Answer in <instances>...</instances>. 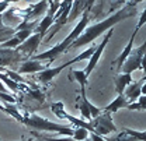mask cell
<instances>
[{"label":"cell","instance_id":"obj_12","mask_svg":"<svg viewBox=\"0 0 146 141\" xmlns=\"http://www.w3.org/2000/svg\"><path fill=\"white\" fill-rule=\"evenodd\" d=\"M23 59V56L14 49H1L0 48V67L4 66H16Z\"/></svg>","mask_w":146,"mask_h":141},{"label":"cell","instance_id":"obj_30","mask_svg":"<svg viewBox=\"0 0 146 141\" xmlns=\"http://www.w3.org/2000/svg\"><path fill=\"white\" fill-rule=\"evenodd\" d=\"M10 6V3L9 1H0V14H3L6 10H7V7Z\"/></svg>","mask_w":146,"mask_h":141},{"label":"cell","instance_id":"obj_21","mask_svg":"<svg viewBox=\"0 0 146 141\" xmlns=\"http://www.w3.org/2000/svg\"><path fill=\"white\" fill-rule=\"evenodd\" d=\"M94 50H96V46L93 45V46H90V48H89L87 50H84V52H83V53H80L79 56H76L74 59H72V60H70V63H72V64H73V63H77V62H82V60H86V59H90V57H91V54L94 53Z\"/></svg>","mask_w":146,"mask_h":141},{"label":"cell","instance_id":"obj_26","mask_svg":"<svg viewBox=\"0 0 146 141\" xmlns=\"http://www.w3.org/2000/svg\"><path fill=\"white\" fill-rule=\"evenodd\" d=\"M104 141H138V140L129 137L124 131H121V133H118L117 136H114V137H111V138H104Z\"/></svg>","mask_w":146,"mask_h":141},{"label":"cell","instance_id":"obj_25","mask_svg":"<svg viewBox=\"0 0 146 141\" xmlns=\"http://www.w3.org/2000/svg\"><path fill=\"white\" fill-rule=\"evenodd\" d=\"M52 112H54V115L56 117H59V119H63V115L66 113L65 112V106H63V102H56L52 105Z\"/></svg>","mask_w":146,"mask_h":141},{"label":"cell","instance_id":"obj_28","mask_svg":"<svg viewBox=\"0 0 146 141\" xmlns=\"http://www.w3.org/2000/svg\"><path fill=\"white\" fill-rule=\"evenodd\" d=\"M45 141H73L72 137H65V138H54V137H41Z\"/></svg>","mask_w":146,"mask_h":141},{"label":"cell","instance_id":"obj_1","mask_svg":"<svg viewBox=\"0 0 146 141\" xmlns=\"http://www.w3.org/2000/svg\"><path fill=\"white\" fill-rule=\"evenodd\" d=\"M135 4H136V3H127L121 10H117V11H115L112 16H110L108 18H106V20H103V21H100V22H97V24H94V25L87 27V28L82 32V35L79 36L72 45L69 46V49H76V48H79V46L87 45V43L93 42L96 38H98V36L103 35L104 32H107L108 30L114 28L115 24L121 22L122 20L133 17V16L136 14Z\"/></svg>","mask_w":146,"mask_h":141},{"label":"cell","instance_id":"obj_7","mask_svg":"<svg viewBox=\"0 0 146 141\" xmlns=\"http://www.w3.org/2000/svg\"><path fill=\"white\" fill-rule=\"evenodd\" d=\"M72 4L73 1L70 0H68V1H62L60 3V7H62V13L59 14V17L55 18L54 20V24L51 25L52 27V31H51V34L48 36H45V39H44V42H49V39H52L54 35L68 22V18H69V13H70V10H72Z\"/></svg>","mask_w":146,"mask_h":141},{"label":"cell","instance_id":"obj_11","mask_svg":"<svg viewBox=\"0 0 146 141\" xmlns=\"http://www.w3.org/2000/svg\"><path fill=\"white\" fill-rule=\"evenodd\" d=\"M143 85H145V77H143L141 81L131 83L127 88H125L124 94H122V96H124L125 99H128L129 104L136 102V99H138L141 95H143Z\"/></svg>","mask_w":146,"mask_h":141},{"label":"cell","instance_id":"obj_16","mask_svg":"<svg viewBox=\"0 0 146 141\" xmlns=\"http://www.w3.org/2000/svg\"><path fill=\"white\" fill-rule=\"evenodd\" d=\"M129 105V102H128L127 99L122 96V95H118L110 105H107L104 108V112H107V113H114V112H117L118 109H122V108H127Z\"/></svg>","mask_w":146,"mask_h":141},{"label":"cell","instance_id":"obj_2","mask_svg":"<svg viewBox=\"0 0 146 141\" xmlns=\"http://www.w3.org/2000/svg\"><path fill=\"white\" fill-rule=\"evenodd\" d=\"M91 4H93V0L90 1H87V6H86V10H84V13H83V17L82 20L77 22V25L73 28V31L69 34V35L66 36L60 43H58V45H55L54 48H51L49 50H45V52L39 53V54H34L33 57V60H36V62H41V60H46L48 59V67H49V64L55 62L62 53L65 52V50H68L69 49V46L72 45L73 42L79 38V36L82 35V32L87 28V24H89V14H90V7Z\"/></svg>","mask_w":146,"mask_h":141},{"label":"cell","instance_id":"obj_10","mask_svg":"<svg viewBox=\"0 0 146 141\" xmlns=\"http://www.w3.org/2000/svg\"><path fill=\"white\" fill-rule=\"evenodd\" d=\"M41 42H42V36L39 34H34V35L30 36L27 41H24L20 46H17L14 50L18 52L20 54L21 53L27 54V57H33L34 53L36 52V49H38V46L41 45Z\"/></svg>","mask_w":146,"mask_h":141},{"label":"cell","instance_id":"obj_17","mask_svg":"<svg viewBox=\"0 0 146 141\" xmlns=\"http://www.w3.org/2000/svg\"><path fill=\"white\" fill-rule=\"evenodd\" d=\"M46 7H48V1H41L39 4L30 6V9H28L30 13L25 16L24 21H28V20H33V18H36L38 16H41L44 11H46Z\"/></svg>","mask_w":146,"mask_h":141},{"label":"cell","instance_id":"obj_23","mask_svg":"<svg viewBox=\"0 0 146 141\" xmlns=\"http://www.w3.org/2000/svg\"><path fill=\"white\" fill-rule=\"evenodd\" d=\"M139 102H132L127 106V109L129 110H145L146 109V105H145V95H141L139 98Z\"/></svg>","mask_w":146,"mask_h":141},{"label":"cell","instance_id":"obj_19","mask_svg":"<svg viewBox=\"0 0 146 141\" xmlns=\"http://www.w3.org/2000/svg\"><path fill=\"white\" fill-rule=\"evenodd\" d=\"M14 34H16L14 28L4 25V22H3V20H1V14H0V43L9 41L10 38H13Z\"/></svg>","mask_w":146,"mask_h":141},{"label":"cell","instance_id":"obj_31","mask_svg":"<svg viewBox=\"0 0 146 141\" xmlns=\"http://www.w3.org/2000/svg\"><path fill=\"white\" fill-rule=\"evenodd\" d=\"M0 92H3V94H7V88H6V87L1 84V83H0Z\"/></svg>","mask_w":146,"mask_h":141},{"label":"cell","instance_id":"obj_22","mask_svg":"<svg viewBox=\"0 0 146 141\" xmlns=\"http://www.w3.org/2000/svg\"><path fill=\"white\" fill-rule=\"evenodd\" d=\"M73 141H83V140H87L89 138V131L84 130V129H76L73 130V136H72Z\"/></svg>","mask_w":146,"mask_h":141},{"label":"cell","instance_id":"obj_5","mask_svg":"<svg viewBox=\"0 0 146 141\" xmlns=\"http://www.w3.org/2000/svg\"><path fill=\"white\" fill-rule=\"evenodd\" d=\"M90 126L93 127V133H96L97 136H104V134H110L112 131H117V126L112 123L111 115L104 112L101 113L98 117H96L94 120L89 122Z\"/></svg>","mask_w":146,"mask_h":141},{"label":"cell","instance_id":"obj_20","mask_svg":"<svg viewBox=\"0 0 146 141\" xmlns=\"http://www.w3.org/2000/svg\"><path fill=\"white\" fill-rule=\"evenodd\" d=\"M73 75V80H76L79 84H80V88H86L87 85V81H89V77L84 74L83 70H70L69 71V77Z\"/></svg>","mask_w":146,"mask_h":141},{"label":"cell","instance_id":"obj_14","mask_svg":"<svg viewBox=\"0 0 146 141\" xmlns=\"http://www.w3.org/2000/svg\"><path fill=\"white\" fill-rule=\"evenodd\" d=\"M72 63L70 62H68V63H63V64H60L59 67H54V69H46V70L41 71V73H38V81H41V83H44V84H46V83H49V81H52L55 77L60 73V71L63 70V69H66L68 66H70Z\"/></svg>","mask_w":146,"mask_h":141},{"label":"cell","instance_id":"obj_18","mask_svg":"<svg viewBox=\"0 0 146 141\" xmlns=\"http://www.w3.org/2000/svg\"><path fill=\"white\" fill-rule=\"evenodd\" d=\"M80 94H82V105L79 106L80 109V113L82 116L87 120V123L91 122V116H90V112H89V101H87V96H86V89L84 88H80Z\"/></svg>","mask_w":146,"mask_h":141},{"label":"cell","instance_id":"obj_15","mask_svg":"<svg viewBox=\"0 0 146 141\" xmlns=\"http://www.w3.org/2000/svg\"><path fill=\"white\" fill-rule=\"evenodd\" d=\"M132 83V74H117L114 77V84H115V91L118 95H122L128 85Z\"/></svg>","mask_w":146,"mask_h":141},{"label":"cell","instance_id":"obj_9","mask_svg":"<svg viewBox=\"0 0 146 141\" xmlns=\"http://www.w3.org/2000/svg\"><path fill=\"white\" fill-rule=\"evenodd\" d=\"M145 17H146V11H142V14H141V20H139V22L136 24V27H135V31L132 32V35H131V39H129V42H128V45L125 46V49L121 52V54L118 56V59L114 62L115 64H117V71H121V67H122V64L125 63V60H127L128 54L131 53L132 50V45H133V41H135V36L138 34V31L143 27V24H145Z\"/></svg>","mask_w":146,"mask_h":141},{"label":"cell","instance_id":"obj_8","mask_svg":"<svg viewBox=\"0 0 146 141\" xmlns=\"http://www.w3.org/2000/svg\"><path fill=\"white\" fill-rule=\"evenodd\" d=\"M112 34H114V28H111V30H108L107 32H106V36H103V41H101V43L96 48V50H94V53L91 54V57L89 59V64H87V67L84 69V74L89 77L91 74V71L94 70V67L97 66V63H98V60H100V57H101V54H103V52H104V49H106V46H107V43H108L110 38L112 36Z\"/></svg>","mask_w":146,"mask_h":141},{"label":"cell","instance_id":"obj_13","mask_svg":"<svg viewBox=\"0 0 146 141\" xmlns=\"http://www.w3.org/2000/svg\"><path fill=\"white\" fill-rule=\"evenodd\" d=\"M46 64L44 66L41 62L36 60H25L24 63H21L18 66V75L20 74H33V73H41V71L46 70Z\"/></svg>","mask_w":146,"mask_h":141},{"label":"cell","instance_id":"obj_29","mask_svg":"<svg viewBox=\"0 0 146 141\" xmlns=\"http://www.w3.org/2000/svg\"><path fill=\"white\" fill-rule=\"evenodd\" d=\"M89 137H90V141H104V137L97 136L96 133H89Z\"/></svg>","mask_w":146,"mask_h":141},{"label":"cell","instance_id":"obj_32","mask_svg":"<svg viewBox=\"0 0 146 141\" xmlns=\"http://www.w3.org/2000/svg\"><path fill=\"white\" fill-rule=\"evenodd\" d=\"M83 141H90V138H87V140H83Z\"/></svg>","mask_w":146,"mask_h":141},{"label":"cell","instance_id":"obj_24","mask_svg":"<svg viewBox=\"0 0 146 141\" xmlns=\"http://www.w3.org/2000/svg\"><path fill=\"white\" fill-rule=\"evenodd\" d=\"M127 136H129V137H132V138H136L138 141H145L146 140V133L145 131H135V130H131V129H124L122 130Z\"/></svg>","mask_w":146,"mask_h":141},{"label":"cell","instance_id":"obj_4","mask_svg":"<svg viewBox=\"0 0 146 141\" xmlns=\"http://www.w3.org/2000/svg\"><path fill=\"white\" fill-rule=\"evenodd\" d=\"M146 50V42L143 45H141L139 48L132 49L131 53L128 54L125 63L122 64L121 71L122 74H132L136 70H143V57H145Z\"/></svg>","mask_w":146,"mask_h":141},{"label":"cell","instance_id":"obj_6","mask_svg":"<svg viewBox=\"0 0 146 141\" xmlns=\"http://www.w3.org/2000/svg\"><path fill=\"white\" fill-rule=\"evenodd\" d=\"M48 6H49V10H46L48 11L46 16L41 20V22H38V25L35 27V30H34V32L39 34L42 38L46 35V31L54 24V17H55V14H56V11H58V9L60 7V1H49Z\"/></svg>","mask_w":146,"mask_h":141},{"label":"cell","instance_id":"obj_27","mask_svg":"<svg viewBox=\"0 0 146 141\" xmlns=\"http://www.w3.org/2000/svg\"><path fill=\"white\" fill-rule=\"evenodd\" d=\"M0 99L6 101L9 105H11V104H14V102H16V99H14L11 95H9V94H3V92H0Z\"/></svg>","mask_w":146,"mask_h":141},{"label":"cell","instance_id":"obj_3","mask_svg":"<svg viewBox=\"0 0 146 141\" xmlns=\"http://www.w3.org/2000/svg\"><path fill=\"white\" fill-rule=\"evenodd\" d=\"M23 123L31 129H35L39 131H51V133H59V134H66L68 137L73 136V130L66 127V126H60L58 123H54L45 117H41L38 115H25L23 116Z\"/></svg>","mask_w":146,"mask_h":141}]
</instances>
